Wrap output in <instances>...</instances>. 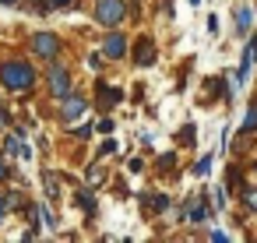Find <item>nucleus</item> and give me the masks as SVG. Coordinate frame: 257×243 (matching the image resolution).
Instances as JSON below:
<instances>
[{"mask_svg":"<svg viewBox=\"0 0 257 243\" xmlns=\"http://www.w3.org/2000/svg\"><path fill=\"white\" fill-rule=\"evenodd\" d=\"M0 85H4L8 92H25L36 85V67L25 64V60H8L4 67H0Z\"/></svg>","mask_w":257,"mask_h":243,"instance_id":"nucleus-1","label":"nucleus"},{"mask_svg":"<svg viewBox=\"0 0 257 243\" xmlns=\"http://www.w3.org/2000/svg\"><path fill=\"white\" fill-rule=\"evenodd\" d=\"M127 53V39L120 36V32H113L109 39H106V57H113V60H120Z\"/></svg>","mask_w":257,"mask_h":243,"instance_id":"nucleus-6","label":"nucleus"},{"mask_svg":"<svg viewBox=\"0 0 257 243\" xmlns=\"http://www.w3.org/2000/svg\"><path fill=\"white\" fill-rule=\"evenodd\" d=\"M246 25H250V11L243 8V11H239V29H246Z\"/></svg>","mask_w":257,"mask_h":243,"instance_id":"nucleus-16","label":"nucleus"},{"mask_svg":"<svg viewBox=\"0 0 257 243\" xmlns=\"http://www.w3.org/2000/svg\"><path fill=\"white\" fill-rule=\"evenodd\" d=\"M208 215H211V208H208V204H197V208H194V218H197V222H201V218H208Z\"/></svg>","mask_w":257,"mask_h":243,"instance_id":"nucleus-14","label":"nucleus"},{"mask_svg":"<svg viewBox=\"0 0 257 243\" xmlns=\"http://www.w3.org/2000/svg\"><path fill=\"white\" fill-rule=\"evenodd\" d=\"M8 173H11V169H8V166H4V162H0V180H4V176H8Z\"/></svg>","mask_w":257,"mask_h":243,"instance_id":"nucleus-20","label":"nucleus"},{"mask_svg":"<svg viewBox=\"0 0 257 243\" xmlns=\"http://www.w3.org/2000/svg\"><path fill=\"white\" fill-rule=\"evenodd\" d=\"M88 67H92V71H99V67H102V57H99V53H92V57H88Z\"/></svg>","mask_w":257,"mask_h":243,"instance_id":"nucleus-15","label":"nucleus"},{"mask_svg":"<svg viewBox=\"0 0 257 243\" xmlns=\"http://www.w3.org/2000/svg\"><path fill=\"white\" fill-rule=\"evenodd\" d=\"M46 4H53V8H67L71 0H46Z\"/></svg>","mask_w":257,"mask_h":243,"instance_id":"nucleus-18","label":"nucleus"},{"mask_svg":"<svg viewBox=\"0 0 257 243\" xmlns=\"http://www.w3.org/2000/svg\"><path fill=\"white\" fill-rule=\"evenodd\" d=\"M208 169H211V159H208V155H204V159H201V162H197V166H194V173H197V176H204V173H208Z\"/></svg>","mask_w":257,"mask_h":243,"instance_id":"nucleus-12","label":"nucleus"},{"mask_svg":"<svg viewBox=\"0 0 257 243\" xmlns=\"http://www.w3.org/2000/svg\"><path fill=\"white\" fill-rule=\"evenodd\" d=\"M0 4H15V0H0Z\"/></svg>","mask_w":257,"mask_h":243,"instance_id":"nucleus-23","label":"nucleus"},{"mask_svg":"<svg viewBox=\"0 0 257 243\" xmlns=\"http://www.w3.org/2000/svg\"><path fill=\"white\" fill-rule=\"evenodd\" d=\"M243 131H257V106L246 113V120H243Z\"/></svg>","mask_w":257,"mask_h":243,"instance_id":"nucleus-11","label":"nucleus"},{"mask_svg":"<svg viewBox=\"0 0 257 243\" xmlns=\"http://www.w3.org/2000/svg\"><path fill=\"white\" fill-rule=\"evenodd\" d=\"M166 204H169V197H162V194L152 197V208H155V211H166Z\"/></svg>","mask_w":257,"mask_h":243,"instance_id":"nucleus-13","label":"nucleus"},{"mask_svg":"<svg viewBox=\"0 0 257 243\" xmlns=\"http://www.w3.org/2000/svg\"><path fill=\"white\" fill-rule=\"evenodd\" d=\"M81 113H85V99H78V95H64L60 99V120L64 124H74Z\"/></svg>","mask_w":257,"mask_h":243,"instance_id":"nucleus-5","label":"nucleus"},{"mask_svg":"<svg viewBox=\"0 0 257 243\" xmlns=\"http://www.w3.org/2000/svg\"><path fill=\"white\" fill-rule=\"evenodd\" d=\"M123 15H127V4H123V0H99V4H95V18H99L102 25H120Z\"/></svg>","mask_w":257,"mask_h":243,"instance_id":"nucleus-2","label":"nucleus"},{"mask_svg":"<svg viewBox=\"0 0 257 243\" xmlns=\"http://www.w3.org/2000/svg\"><path fill=\"white\" fill-rule=\"evenodd\" d=\"M4 208H8V204H4V197H0V218H4Z\"/></svg>","mask_w":257,"mask_h":243,"instance_id":"nucleus-21","label":"nucleus"},{"mask_svg":"<svg viewBox=\"0 0 257 243\" xmlns=\"http://www.w3.org/2000/svg\"><path fill=\"white\" fill-rule=\"evenodd\" d=\"M116 99H120V92H109V88L102 85V92H99V102H102V106H113Z\"/></svg>","mask_w":257,"mask_h":243,"instance_id":"nucleus-9","label":"nucleus"},{"mask_svg":"<svg viewBox=\"0 0 257 243\" xmlns=\"http://www.w3.org/2000/svg\"><path fill=\"white\" fill-rule=\"evenodd\" d=\"M85 180H88V187H99V183H102V169H99V166H92Z\"/></svg>","mask_w":257,"mask_h":243,"instance_id":"nucleus-10","label":"nucleus"},{"mask_svg":"<svg viewBox=\"0 0 257 243\" xmlns=\"http://www.w3.org/2000/svg\"><path fill=\"white\" fill-rule=\"evenodd\" d=\"M138 64H141V67H148V64H155V50H152L148 43H141V46H138Z\"/></svg>","mask_w":257,"mask_h":243,"instance_id":"nucleus-8","label":"nucleus"},{"mask_svg":"<svg viewBox=\"0 0 257 243\" xmlns=\"http://www.w3.org/2000/svg\"><path fill=\"white\" fill-rule=\"evenodd\" d=\"M36 4H39V0H36Z\"/></svg>","mask_w":257,"mask_h":243,"instance_id":"nucleus-24","label":"nucleus"},{"mask_svg":"<svg viewBox=\"0 0 257 243\" xmlns=\"http://www.w3.org/2000/svg\"><path fill=\"white\" fill-rule=\"evenodd\" d=\"M113 148H116V141H102V148H99V155H109Z\"/></svg>","mask_w":257,"mask_h":243,"instance_id":"nucleus-17","label":"nucleus"},{"mask_svg":"<svg viewBox=\"0 0 257 243\" xmlns=\"http://www.w3.org/2000/svg\"><path fill=\"white\" fill-rule=\"evenodd\" d=\"M246 201H250V204L257 208V190H250V194H246Z\"/></svg>","mask_w":257,"mask_h":243,"instance_id":"nucleus-19","label":"nucleus"},{"mask_svg":"<svg viewBox=\"0 0 257 243\" xmlns=\"http://www.w3.org/2000/svg\"><path fill=\"white\" fill-rule=\"evenodd\" d=\"M0 124H8V113H4V109H0Z\"/></svg>","mask_w":257,"mask_h":243,"instance_id":"nucleus-22","label":"nucleus"},{"mask_svg":"<svg viewBox=\"0 0 257 243\" xmlns=\"http://www.w3.org/2000/svg\"><path fill=\"white\" fill-rule=\"evenodd\" d=\"M50 92H53L57 99L71 95V78H67V71H64L60 64H53V67H50Z\"/></svg>","mask_w":257,"mask_h":243,"instance_id":"nucleus-4","label":"nucleus"},{"mask_svg":"<svg viewBox=\"0 0 257 243\" xmlns=\"http://www.w3.org/2000/svg\"><path fill=\"white\" fill-rule=\"evenodd\" d=\"M32 46H36V57H43V60H57V53H60V39L53 32H36Z\"/></svg>","mask_w":257,"mask_h":243,"instance_id":"nucleus-3","label":"nucleus"},{"mask_svg":"<svg viewBox=\"0 0 257 243\" xmlns=\"http://www.w3.org/2000/svg\"><path fill=\"white\" fill-rule=\"evenodd\" d=\"M253 60H257V36L250 39V46H246V53H243V67H239V81L250 74V67H253Z\"/></svg>","mask_w":257,"mask_h":243,"instance_id":"nucleus-7","label":"nucleus"}]
</instances>
